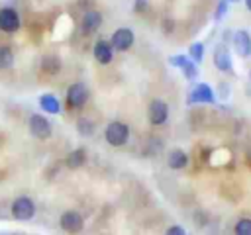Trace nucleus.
I'll return each instance as SVG.
<instances>
[{"mask_svg": "<svg viewBox=\"0 0 251 235\" xmlns=\"http://www.w3.org/2000/svg\"><path fill=\"white\" fill-rule=\"evenodd\" d=\"M10 213L16 221H29L35 215V202L29 196H18L10 206Z\"/></svg>", "mask_w": 251, "mask_h": 235, "instance_id": "1", "label": "nucleus"}, {"mask_svg": "<svg viewBox=\"0 0 251 235\" xmlns=\"http://www.w3.org/2000/svg\"><path fill=\"white\" fill-rule=\"evenodd\" d=\"M104 137L112 147H122L129 139V125L124 121H110L104 129Z\"/></svg>", "mask_w": 251, "mask_h": 235, "instance_id": "2", "label": "nucleus"}, {"mask_svg": "<svg viewBox=\"0 0 251 235\" xmlns=\"http://www.w3.org/2000/svg\"><path fill=\"white\" fill-rule=\"evenodd\" d=\"M27 127H29V133H31L35 139H39V141L49 139L51 133H53L51 121H49L45 116H41V114H31L29 119H27Z\"/></svg>", "mask_w": 251, "mask_h": 235, "instance_id": "3", "label": "nucleus"}, {"mask_svg": "<svg viewBox=\"0 0 251 235\" xmlns=\"http://www.w3.org/2000/svg\"><path fill=\"white\" fill-rule=\"evenodd\" d=\"M20 27H22V20H20L18 10H14L12 6L0 8V31L6 35H12L20 31Z\"/></svg>", "mask_w": 251, "mask_h": 235, "instance_id": "4", "label": "nucleus"}, {"mask_svg": "<svg viewBox=\"0 0 251 235\" xmlns=\"http://www.w3.org/2000/svg\"><path fill=\"white\" fill-rule=\"evenodd\" d=\"M65 98H67V106L71 110H80L88 100V88L82 82H73L67 88V96Z\"/></svg>", "mask_w": 251, "mask_h": 235, "instance_id": "5", "label": "nucleus"}, {"mask_svg": "<svg viewBox=\"0 0 251 235\" xmlns=\"http://www.w3.org/2000/svg\"><path fill=\"white\" fill-rule=\"evenodd\" d=\"M59 225H61V229H63L65 233L76 235V233L82 231V227H84V219H82V215H80L76 210H67V212L61 213V217H59Z\"/></svg>", "mask_w": 251, "mask_h": 235, "instance_id": "6", "label": "nucleus"}, {"mask_svg": "<svg viewBox=\"0 0 251 235\" xmlns=\"http://www.w3.org/2000/svg\"><path fill=\"white\" fill-rule=\"evenodd\" d=\"M133 31L129 27H118L114 33H112V39H110V45L112 49H118V51H126L133 45Z\"/></svg>", "mask_w": 251, "mask_h": 235, "instance_id": "7", "label": "nucleus"}, {"mask_svg": "<svg viewBox=\"0 0 251 235\" xmlns=\"http://www.w3.org/2000/svg\"><path fill=\"white\" fill-rule=\"evenodd\" d=\"M147 116H149V121H151L153 125H161V123H165L167 118H169V106H167L163 100L155 98V100L149 104Z\"/></svg>", "mask_w": 251, "mask_h": 235, "instance_id": "8", "label": "nucleus"}, {"mask_svg": "<svg viewBox=\"0 0 251 235\" xmlns=\"http://www.w3.org/2000/svg\"><path fill=\"white\" fill-rule=\"evenodd\" d=\"M100 25H102V14L96 12V10L86 12V14L82 16V20H80V31H82L84 35H90V33L98 31Z\"/></svg>", "mask_w": 251, "mask_h": 235, "instance_id": "9", "label": "nucleus"}, {"mask_svg": "<svg viewBox=\"0 0 251 235\" xmlns=\"http://www.w3.org/2000/svg\"><path fill=\"white\" fill-rule=\"evenodd\" d=\"M186 102H188V104H196V102L212 104V102H214V90H212L208 84L200 82V84H196V86L192 88V92H190V96H188Z\"/></svg>", "mask_w": 251, "mask_h": 235, "instance_id": "10", "label": "nucleus"}, {"mask_svg": "<svg viewBox=\"0 0 251 235\" xmlns=\"http://www.w3.org/2000/svg\"><path fill=\"white\" fill-rule=\"evenodd\" d=\"M233 47L239 57H249L251 55V35L245 29H237L233 33Z\"/></svg>", "mask_w": 251, "mask_h": 235, "instance_id": "11", "label": "nucleus"}, {"mask_svg": "<svg viewBox=\"0 0 251 235\" xmlns=\"http://www.w3.org/2000/svg\"><path fill=\"white\" fill-rule=\"evenodd\" d=\"M94 59L100 63V65H110L112 59H114V49L110 45V41L106 39H98L94 43Z\"/></svg>", "mask_w": 251, "mask_h": 235, "instance_id": "12", "label": "nucleus"}, {"mask_svg": "<svg viewBox=\"0 0 251 235\" xmlns=\"http://www.w3.org/2000/svg\"><path fill=\"white\" fill-rule=\"evenodd\" d=\"M214 65L220 70H229L231 69V57H229L226 45H218L214 49Z\"/></svg>", "mask_w": 251, "mask_h": 235, "instance_id": "13", "label": "nucleus"}, {"mask_svg": "<svg viewBox=\"0 0 251 235\" xmlns=\"http://www.w3.org/2000/svg\"><path fill=\"white\" fill-rule=\"evenodd\" d=\"M39 108L43 110V112H47V114H59L61 112V102L57 100V96L55 94H41L39 96Z\"/></svg>", "mask_w": 251, "mask_h": 235, "instance_id": "14", "label": "nucleus"}, {"mask_svg": "<svg viewBox=\"0 0 251 235\" xmlns=\"http://www.w3.org/2000/svg\"><path fill=\"white\" fill-rule=\"evenodd\" d=\"M84 163H86V149H84V147L73 149V151L67 155V159H65V164H67L69 168H80Z\"/></svg>", "mask_w": 251, "mask_h": 235, "instance_id": "15", "label": "nucleus"}, {"mask_svg": "<svg viewBox=\"0 0 251 235\" xmlns=\"http://www.w3.org/2000/svg\"><path fill=\"white\" fill-rule=\"evenodd\" d=\"M167 164L171 168H175V170H180V168H184L188 164V155L182 149H173L169 153V157H167Z\"/></svg>", "mask_w": 251, "mask_h": 235, "instance_id": "16", "label": "nucleus"}, {"mask_svg": "<svg viewBox=\"0 0 251 235\" xmlns=\"http://www.w3.org/2000/svg\"><path fill=\"white\" fill-rule=\"evenodd\" d=\"M16 63V53L12 49V45L8 43H0V70H8L12 69Z\"/></svg>", "mask_w": 251, "mask_h": 235, "instance_id": "17", "label": "nucleus"}, {"mask_svg": "<svg viewBox=\"0 0 251 235\" xmlns=\"http://www.w3.org/2000/svg\"><path fill=\"white\" fill-rule=\"evenodd\" d=\"M39 67H41V70H43L45 74H57L63 65H61V59H59L57 55H43Z\"/></svg>", "mask_w": 251, "mask_h": 235, "instance_id": "18", "label": "nucleus"}, {"mask_svg": "<svg viewBox=\"0 0 251 235\" xmlns=\"http://www.w3.org/2000/svg\"><path fill=\"white\" fill-rule=\"evenodd\" d=\"M94 129H96V125H94L92 119H88V118H78L76 119V131H78V135L90 137L94 133Z\"/></svg>", "mask_w": 251, "mask_h": 235, "instance_id": "19", "label": "nucleus"}, {"mask_svg": "<svg viewBox=\"0 0 251 235\" xmlns=\"http://www.w3.org/2000/svg\"><path fill=\"white\" fill-rule=\"evenodd\" d=\"M178 69H182V72H184V76H186L188 80H194V78H196V74H198V70H196L194 63H190V61H188V57L182 61V65H180Z\"/></svg>", "mask_w": 251, "mask_h": 235, "instance_id": "20", "label": "nucleus"}, {"mask_svg": "<svg viewBox=\"0 0 251 235\" xmlns=\"http://www.w3.org/2000/svg\"><path fill=\"white\" fill-rule=\"evenodd\" d=\"M235 235H251V219L249 217H241L235 223Z\"/></svg>", "mask_w": 251, "mask_h": 235, "instance_id": "21", "label": "nucleus"}, {"mask_svg": "<svg viewBox=\"0 0 251 235\" xmlns=\"http://www.w3.org/2000/svg\"><path fill=\"white\" fill-rule=\"evenodd\" d=\"M190 57H192L196 63H200V61H202V57H204V45H202V43H198V41H196V43H192V45H190Z\"/></svg>", "mask_w": 251, "mask_h": 235, "instance_id": "22", "label": "nucleus"}, {"mask_svg": "<svg viewBox=\"0 0 251 235\" xmlns=\"http://www.w3.org/2000/svg\"><path fill=\"white\" fill-rule=\"evenodd\" d=\"M226 10H227V0H222V2L218 4V8H216V20H220V18H224V14H226Z\"/></svg>", "mask_w": 251, "mask_h": 235, "instance_id": "23", "label": "nucleus"}, {"mask_svg": "<svg viewBox=\"0 0 251 235\" xmlns=\"http://www.w3.org/2000/svg\"><path fill=\"white\" fill-rule=\"evenodd\" d=\"M165 235H186V231H184L180 225H171V227L165 231Z\"/></svg>", "mask_w": 251, "mask_h": 235, "instance_id": "24", "label": "nucleus"}, {"mask_svg": "<svg viewBox=\"0 0 251 235\" xmlns=\"http://www.w3.org/2000/svg\"><path fill=\"white\" fill-rule=\"evenodd\" d=\"M145 6H147L145 0H137V2H135V10H137V12H139V10H145Z\"/></svg>", "mask_w": 251, "mask_h": 235, "instance_id": "25", "label": "nucleus"}, {"mask_svg": "<svg viewBox=\"0 0 251 235\" xmlns=\"http://www.w3.org/2000/svg\"><path fill=\"white\" fill-rule=\"evenodd\" d=\"M173 27H175V24H173L171 20H167V22H165V29H167V33H171V29H173Z\"/></svg>", "mask_w": 251, "mask_h": 235, "instance_id": "26", "label": "nucleus"}, {"mask_svg": "<svg viewBox=\"0 0 251 235\" xmlns=\"http://www.w3.org/2000/svg\"><path fill=\"white\" fill-rule=\"evenodd\" d=\"M245 6H247V10H251V0H245Z\"/></svg>", "mask_w": 251, "mask_h": 235, "instance_id": "27", "label": "nucleus"}, {"mask_svg": "<svg viewBox=\"0 0 251 235\" xmlns=\"http://www.w3.org/2000/svg\"><path fill=\"white\" fill-rule=\"evenodd\" d=\"M227 2H237V0H227Z\"/></svg>", "mask_w": 251, "mask_h": 235, "instance_id": "28", "label": "nucleus"}]
</instances>
